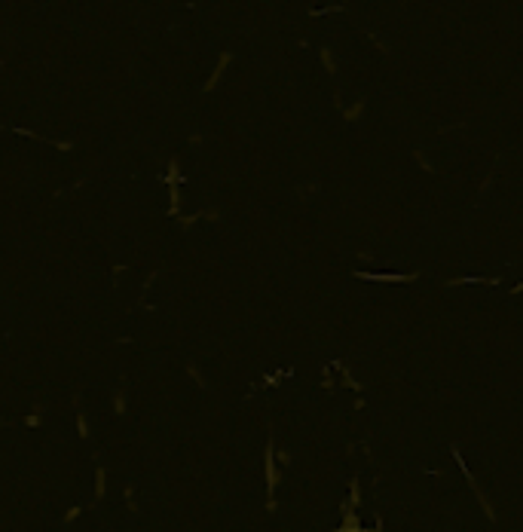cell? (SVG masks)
I'll list each match as a JSON object with an SVG mask.
<instances>
[{
  "mask_svg": "<svg viewBox=\"0 0 523 532\" xmlns=\"http://www.w3.org/2000/svg\"><path fill=\"white\" fill-rule=\"evenodd\" d=\"M263 474H266V502H276V490H279V462H276V438H266V447H263Z\"/></svg>",
  "mask_w": 523,
  "mask_h": 532,
  "instance_id": "cell-1",
  "label": "cell"
},
{
  "mask_svg": "<svg viewBox=\"0 0 523 532\" xmlns=\"http://www.w3.org/2000/svg\"><path fill=\"white\" fill-rule=\"evenodd\" d=\"M453 456H456V462H459V468H462V474H465V480H468V487H471V493H475V499H478V505H481L484 517H487L490 523H496V520H499V514H496V508H493V502L487 499V493L481 490V483L475 480V474H471V471H468V465L462 462V456H459V450H456V447H453Z\"/></svg>",
  "mask_w": 523,
  "mask_h": 532,
  "instance_id": "cell-2",
  "label": "cell"
},
{
  "mask_svg": "<svg viewBox=\"0 0 523 532\" xmlns=\"http://www.w3.org/2000/svg\"><path fill=\"white\" fill-rule=\"evenodd\" d=\"M233 64V52H220L217 55V64H214V70H211V77L202 83V92H214L217 89V83L223 80V74H227V67Z\"/></svg>",
  "mask_w": 523,
  "mask_h": 532,
  "instance_id": "cell-3",
  "label": "cell"
},
{
  "mask_svg": "<svg viewBox=\"0 0 523 532\" xmlns=\"http://www.w3.org/2000/svg\"><path fill=\"white\" fill-rule=\"evenodd\" d=\"M364 107H367L364 98H355L352 104H343V119L346 123H358V119L364 116Z\"/></svg>",
  "mask_w": 523,
  "mask_h": 532,
  "instance_id": "cell-4",
  "label": "cell"
},
{
  "mask_svg": "<svg viewBox=\"0 0 523 532\" xmlns=\"http://www.w3.org/2000/svg\"><path fill=\"white\" fill-rule=\"evenodd\" d=\"M358 278H373V281H416L419 272H407V275H377V272H358Z\"/></svg>",
  "mask_w": 523,
  "mask_h": 532,
  "instance_id": "cell-5",
  "label": "cell"
},
{
  "mask_svg": "<svg viewBox=\"0 0 523 532\" xmlns=\"http://www.w3.org/2000/svg\"><path fill=\"white\" fill-rule=\"evenodd\" d=\"M104 493H107V468L98 465V468H95V502H101Z\"/></svg>",
  "mask_w": 523,
  "mask_h": 532,
  "instance_id": "cell-6",
  "label": "cell"
},
{
  "mask_svg": "<svg viewBox=\"0 0 523 532\" xmlns=\"http://www.w3.org/2000/svg\"><path fill=\"white\" fill-rule=\"evenodd\" d=\"M318 58H321V67H325L328 74L334 77V74H337V55H334L331 46H321V49H318Z\"/></svg>",
  "mask_w": 523,
  "mask_h": 532,
  "instance_id": "cell-7",
  "label": "cell"
},
{
  "mask_svg": "<svg viewBox=\"0 0 523 532\" xmlns=\"http://www.w3.org/2000/svg\"><path fill=\"white\" fill-rule=\"evenodd\" d=\"M168 214H171V217L181 214V184L168 187Z\"/></svg>",
  "mask_w": 523,
  "mask_h": 532,
  "instance_id": "cell-8",
  "label": "cell"
},
{
  "mask_svg": "<svg viewBox=\"0 0 523 532\" xmlns=\"http://www.w3.org/2000/svg\"><path fill=\"white\" fill-rule=\"evenodd\" d=\"M113 413L116 416H126L129 413V395H126V389H116L113 392Z\"/></svg>",
  "mask_w": 523,
  "mask_h": 532,
  "instance_id": "cell-9",
  "label": "cell"
},
{
  "mask_svg": "<svg viewBox=\"0 0 523 532\" xmlns=\"http://www.w3.org/2000/svg\"><path fill=\"white\" fill-rule=\"evenodd\" d=\"M165 184H168V187H174V184H181V162H178V156H171V159H168V172H165Z\"/></svg>",
  "mask_w": 523,
  "mask_h": 532,
  "instance_id": "cell-10",
  "label": "cell"
},
{
  "mask_svg": "<svg viewBox=\"0 0 523 532\" xmlns=\"http://www.w3.org/2000/svg\"><path fill=\"white\" fill-rule=\"evenodd\" d=\"M77 434H80L83 441H89V438H92V431H89V419H86L83 407H80V398H77Z\"/></svg>",
  "mask_w": 523,
  "mask_h": 532,
  "instance_id": "cell-11",
  "label": "cell"
},
{
  "mask_svg": "<svg viewBox=\"0 0 523 532\" xmlns=\"http://www.w3.org/2000/svg\"><path fill=\"white\" fill-rule=\"evenodd\" d=\"M334 367H340V370H343V385H346V389L361 392V382H358V379H352V373H349V367L343 364V361H334Z\"/></svg>",
  "mask_w": 523,
  "mask_h": 532,
  "instance_id": "cell-12",
  "label": "cell"
},
{
  "mask_svg": "<svg viewBox=\"0 0 523 532\" xmlns=\"http://www.w3.org/2000/svg\"><path fill=\"white\" fill-rule=\"evenodd\" d=\"M187 373H190V379L199 385V389H208V382H205V376H202V370H199L196 361H190V364H187Z\"/></svg>",
  "mask_w": 523,
  "mask_h": 532,
  "instance_id": "cell-13",
  "label": "cell"
},
{
  "mask_svg": "<svg viewBox=\"0 0 523 532\" xmlns=\"http://www.w3.org/2000/svg\"><path fill=\"white\" fill-rule=\"evenodd\" d=\"M349 505L358 508L361 505V487H358V480L352 477V483H349Z\"/></svg>",
  "mask_w": 523,
  "mask_h": 532,
  "instance_id": "cell-14",
  "label": "cell"
},
{
  "mask_svg": "<svg viewBox=\"0 0 523 532\" xmlns=\"http://www.w3.org/2000/svg\"><path fill=\"white\" fill-rule=\"evenodd\" d=\"M122 496H126V505H129V511L138 514V502H135V487L129 483V487H122Z\"/></svg>",
  "mask_w": 523,
  "mask_h": 532,
  "instance_id": "cell-15",
  "label": "cell"
},
{
  "mask_svg": "<svg viewBox=\"0 0 523 532\" xmlns=\"http://www.w3.org/2000/svg\"><path fill=\"white\" fill-rule=\"evenodd\" d=\"M40 422H43V404L34 407V413H31V416H24V425H31V428H37Z\"/></svg>",
  "mask_w": 523,
  "mask_h": 532,
  "instance_id": "cell-16",
  "label": "cell"
},
{
  "mask_svg": "<svg viewBox=\"0 0 523 532\" xmlns=\"http://www.w3.org/2000/svg\"><path fill=\"white\" fill-rule=\"evenodd\" d=\"M413 159L419 162V168H426V172H429V175H435V168H432V162L426 159V153H422V150H413Z\"/></svg>",
  "mask_w": 523,
  "mask_h": 532,
  "instance_id": "cell-17",
  "label": "cell"
},
{
  "mask_svg": "<svg viewBox=\"0 0 523 532\" xmlns=\"http://www.w3.org/2000/svg\"><path fill=\"white\" fill-rule=\"evenodd\" d=\"M80 514H83V508H80V505H70L67 511H64V523H73V520H77Z\"/></svg>",
  "mask_w": 523,
  "mask_h": 532,
  "instance_id": "cell-18",
  "label": "cell"
},
{
  "mask_svg": "<svg viewBox=\"0 0 523 532\" xmlns=\"http://www.w3.org/2000/svg\"><path fill=\"white\" fill-rule=\"evenodd\" d=\"M276 462H282V465H291V450H288V447H279V453H276Z\"/></svg>",
  "mask_w": 523,
  "mask_h": 532,
  "instance_id": "cell-19",
  "label": "cell"
},
{
  "mask_svg": "<svg viewBox=\"0 0 523 532\" xmlns=\"http://www.w3.org/2000/svg\"><path fill=\"white\" fill-rule=\"evenodd\" d=\"M321 389H328V392H334V379L325 373V379H321Z\"/></svg>",
  "mask_w": 523,
  "mask_h": 532,
  "instance_id": "cell-20",
  "label": "cell"
},
{
  "mask_svg": "<svg viewBox=\"0 0 523 532\" xmlns=\"http://www.w3.org/2000/svg\"><path fill=\"white\" fill-rule=\"evenodd\" d=\"M337 532H364V529H361V526H340Z\"/></svg>",
  "mask_w": 523,
  "mask_h": 532,
  "instance_id": "cell-21",
  "label": "cell"
},
{
  "mask_svg": "<svg viewBox=\"0 0 523 532\" xmlns=\"http://www.w3.org/2000/svg\"><path fill=\"white\" fill-rule=\"evenodd\" d=\"M122 269H126V266H122V263H116V266H113V281H116V278L122 275Z\"/></svg>",
  "mask_w": 523,
  "mask_h": 532,
  "instance_id": "cell-22",
  "label": "cell"
}]
</instances>
